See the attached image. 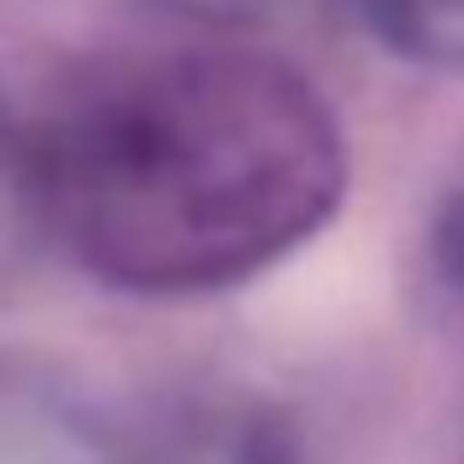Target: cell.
Returning <instances> with one entry per match:
<instances>
[{"label": "cell", "instance_id": "obj_2", "mask_svg": "<svg viewBox=\"0 0 464 464\" xmlns=\"http://www.w3.org/2000/svg\"><path fill=\"white\" fill-rule=\"evenodd\" d=\"M376 35L418 59H464V0H359Z\"/></svg>", "mask_w": 464, "mask_h": 464}, {"label": "cell", "instance_id": "obj_1", "mask_svg": "<svg viewBox=\"0 0 464 464\" xmlns=\"http://www.w3.org/2000/svg\"><path fill=\"white\" fill-rule=\"evenodd\" d=\"M42 194L89 271L224 288L329 218L341 136L283 65L170 59L106 82L47 136Z\"/></svg>", "mask_w": 464, "mask_h": 464}]
</instances>
